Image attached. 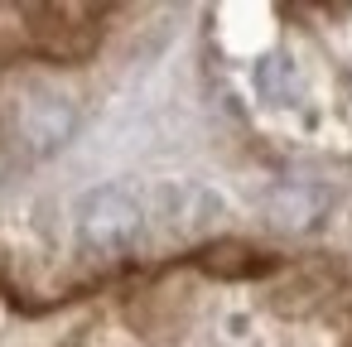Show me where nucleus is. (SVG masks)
<instances>
[{"mask_svg": "<svg viewBox=\"0 0 352 347\" xmlns=\"http://www.w3.org/2000/svg\"><path fill=\"white\" fill-rule=\"evenodd\" d=\"M15 131H20V140H25L34 155H54L58 145L73 140L78 111H73V102H68L63 92H54V87H30L25 102L15 107Z\"/></svg>", "mask_w": 352, "mask_h": 347, "instance_id": "obj_2", "label": "nucleus"}, {"mask_svg": "<svg viewBox=\"0 0 352 347\" xmlns=\"http://www.w3.org/2000/svg\"><path fill=\"white\" fill-rule=\"evenodd\" d=\"M135 236H140V203L126 188L107 183V188L82 193V203H78V241H82V251L121 256V251L135 246Z\"/></svg>", "mask_w": 352, "mask_h": 347, "instance_id": "obj_1", "label": "nucleus"}, {"mask_svg": "<svg viewBox=\"0 0 352 347\" xmlns=\"http://www.w3.org/2000/svg\"><path fill=\"white\" fill-rule=\"evenodd\" d=\"M256 82H261V92H265L275 107H289V102L299 97V73H294L289 58H265L261 73H256Z\"/></svg>", "mask_w": 352, "mask_h": 347, "instance_id": "obj_3", "label": "nucleus"}]
</instances>
